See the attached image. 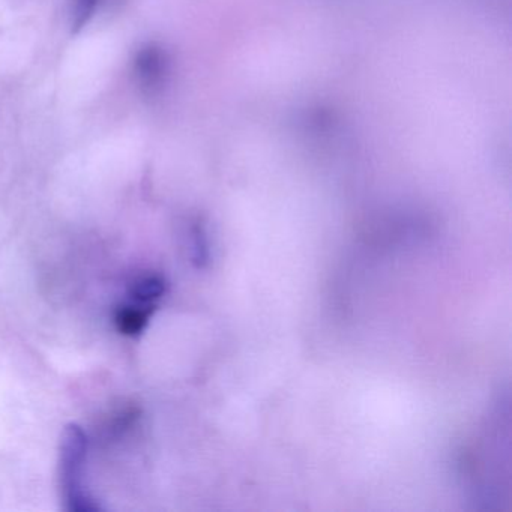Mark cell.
<instances>
[{"instance_id": "1", "label": "cell", "mask_w": 512, "mask_h": 512, "mask_svg": "<svg viewBox=\"0 0 512 512\" xmlns=\"http://www.w3.org/2000/svg\"><path fill=\"white\" fill-rule=\"evenodd\" d=\"M88 437L80 425L65 427L61 443V490L65 509L70 512L101 511L100 503L88 493L83 482Z\"/></svg>"}, {"instance_id": "2", "label": "cell", "mask_w": 512, "mask_h": 512, "mask_svg": "<svg viewBox=\"0 0 512 512\" xmlns=\"http://www.w3.org/2000/svg\"><path fill=\"white\" fill-rule=\"evenodd\" d=\"M157 310V305L130 304L116 310L115 323L119 332L128 337H137L145 331L149 319Z\"/></svg>"}, {"instance_id": "3", "label": "cell", "mask_w": 512, "mask_h": 512, "mask_svg": "<svg viewBox=\"0 0 512 512\" xmlns=\"http://www.w3.org/2000/svg\"><path fill=\"white\" fill-rule=\"evenodd\" d=\"M130 296L136 304L157 305L166 293V281L161 275H142L130 286Z\"/></svg>"}]
</instances>
